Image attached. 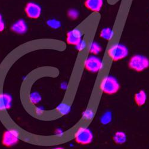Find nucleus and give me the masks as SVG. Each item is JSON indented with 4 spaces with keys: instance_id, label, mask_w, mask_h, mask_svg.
Segmentation results:
<instances>
[{
    "instance_id": "1",
    "label": "nucleus",
    "mask_w": 149,
    "mask_h": 149,
    "mask_svg": "<svg viewBox=\"0 0 149 149\" xmlns=\"http://www.w3.org/2000/svg\"><path fill=\"white\" fill-rule=\"evenodd\" d=\"M128 67L137 72H141L149 67V60L142 55H134L128 62Z\"/></svg>"
},
{
    "instance_id": "2",
    "label": "nucleus",
    "mask_w": 149,
    "mask_h": 149,
    "mask_svg": "<svg viewBox=\"0 0 149 149\" xmlns=\"http://www.w3.org/2000/svg\"><path fill=\"white\" fill-rule=\"evenodd\" d=\"M101 89L104 94L112 95L118 92L120 85L115 78L108 76L103 79L101 84Z\"/></svg>"
},
{
    "instance_id": "3",
    "label": "nucleus",
    "mask_w": 149,
    "mask_h": 149,
    "mask_svg": "<svg viewBox=\"0 0 149 149\" xmlns=\"http://www.w3.org/2000/svg\"><path fill=\"white\" fill-rule=\"evenodd\" d=\"M128 54L127 48L122 44H115L111 45L108 50L109 57L113 61H117L125 58Z\"/></svg>"
},
{
    "instance_id": "4",
    "label": "nucleus",
    "mask_w": 149,
    "mask_h": 149,
    "mask_svg": "<svg viewBox=\"0 0 149 149\" xmlns=\"http://www.w3.org/2000/svg\"><path fill=\"white\" fill-rule=\"evenodd\" d=\"M93 140V134L91 131L87 128H81L74 135V140L81 145L90 144Z\"/></svg>"
},
{
    "instance_id": "5",
    "label": "nucleus",
    "mask_w": 149,
    "mask_h": 149,
    "mask_svg": "<svg viewBox=\"0 0 149 149\" xmlns=\"http://www.w3.org/2000/svg\"><path fill=\"white\" fill-rule=\"evenodd\" d=\"M19 141L18 134L15 131L7 130L3 135L2 144L5 147H11L17 144Z\"/></svg>"
},
{
    "instance_id": "6",
    "label": "nucleus",
    "mask_w": 149,
    "mask_h": 149,
    "mask_svg": "<svg viewBox=\"0 0 149 149\" xmlns=\"http://www.w3.org/2000/svg\"><path fill=\"white\" fill-rule=\"evenodd\" d=\"M102 66V62L100 58L95 56H90L86 60L85 68L91 73H97L100 70Z\"/></svg>"
},
{
    "instance_id": "7",
    "label": "nucleus",
    "mask_w": 149,
    "mask_h": 149,
    "mask_svg": "<svg viewBox=\"0 0 149 149\" xmlns=\"http://www.w3.org/2000/svg\"><path fill=\"white\" fill-rule=\"evenodd\" d=\"M24 11L28 17L36 19L40 17L41 13V8L39 5L31 2L27 3L24 8Z\"/></svg>"
},
{
    "instance_id": "8",
    "label": "nucleus",
    "mask_w": 149,
    "mask_h": 149,
    "mask_svg": "<svg viewBox=\"0 0 149 149\" xmlns=\"http://www.w3.org/2000/svg\"><path fill=\"white\" fill-rule=\"evenodd\" d=\"M82 33L77 29H73L67 33L66 42L69 45L77 46L82 41Z\"/></svg>"
},
{
    "instance_id": "9",
    "label": "nucleus",
    "mask_w": 149,
    "mask_h": 149,
    "mask_svg": "<svg viewBox=\"0 0 149 149\" xmlns=\"http://www.w3.org/2000/svg\"><path fill=\"white\" fill-rule=\"evenodd\" d=\"M103 4V0H85V6L93 12L100 11Z\"/></svg>"
},
{
    "instance_id": "10",
    "label": "nucleus",
    "mask_w": 149,
    "mask_h": 149,
    "mask_svg": "<svg viewBox=\"0 0 149 149\" xmlns=\"http://www.w3.org/2000/svg\"><path fill=\"white\" fill-rule=\"evenodd\" d=\"M11 30L18 34H23L27 31V26L25 22L20 19L15 23L11 27Z\"/></svg>"
},
{
    "instance_id": "11",
    "label": "nucleus",
    "mask_w": 149,
    "mask_h": 149,
    "mask_svg": "<svg viewBox=\"0 0 149 149\" xmlns=\"http://www.w3.org/2000/svg\"><path fill=\"white\" fill-rule=\"evenodd\" d=\"M11 97L7 94L0 95V111L9 109L11 106Z\"/></svg>"
},
{
    "instance_id": "12",
    "label": "nucleus",
    "mask_w": 149,
    "mask_h": 149,
    "mask_svg": "<svg viewBox=\"0 0 149 149\" xmlns=\"http://www.w3.org/2000/svg\"><path fill=\"white\" fill-rule=\"evenodd\" d=\"M147 100L146 93L144 90H141L134 95V102L139 107H141L145 104Z\"/></svg>"
},
{
    "instance_id": "13",
    "label": "nucleus",
    "mask_w": 149,
    "mask_h": 149,
    "mask_svg": "<svg viewBox=\"0 0 149 149\" xmlns=\"http://www.w3.org/2000/svg\"><path fill=\"white\" fill-rule=\"evenodd\" d=\"M113 140L116 144H123L127 141V135L123 132L118 131L113 135Z\"/></svg>"
},
{
    "instance_id": "14",
    "label": "nucleus",
    "mask_w": 149,
    "mask_h": 149,
    "mask_svg": "<svg viewBox=\"0 0 149 149\" xmlns=\"http://www.w3.org/2000/svg\"><path fill=\"white\" fill-rule=\"evenodd\" d=\"M112 35H113L112 30L109 28H104L102 30L100 36L103 39L109 41L111 39V36H112Z\"/></svg>"
},
{
    "instance_id": "15",
    "label": "nucleus",
    "mask_w": 149,
    "mask_h": 149,
    "mask_svg": "<svg viewBox=\"0 0 149 149\" xmlns=\"http://www.w3.org/2000/svg\"><path fill=\"white\" fill-rule=\"evenodd\" d=\"M102 51V48L96 42H93L90 46V52L94 54H98Z\"/></svg>"
},
{
    "instance_id": "16",
    "label": "nucleus",
    "mask_w": 149,
    "mask_h": 149,
    "mask_svg": "<svg viewBox=\"0 0 149 149\" xmlns=\"http://www.w3.org/2000/svg\"><path fill=\"white\" fill-rule=\"evenodd\" d=\"M111 120V113L110 111L105 113L101 118V122L103 125H107Z\"/></svg>"
},
{
    "instance_id": "17",
    "label": "nucleus",
    "mask_w": 149,
    "mask_h": 149,
    "mask_svg": "<svg viewBox=\"0 0 149 149\" xmlns=\"http://www.w3.org/2000/svg\"><path fill=\"white\" fill-rule=\"evenodd\" d=\"M47 24L53 29H57L59 27H60V22L58 20H56L55 19L49 20L47 22Z\"/></svg>"
},
{
    "instance_id": "18",
    "label": "nucleus",
    "mask_w": 149,
    "mask_h": 149,
    "mask_svg": "<svg viewBox=\"0 0 149 149\" xmlns=\"http://www.w3.org/2000/svg\"><path fill=\"white\" fill-rule=\"evenodd\" d=\"M78 11L75 9H70L69 10L68 15L70 19L72 20H75L78 17Z\"/></svg>"
},
{
    "instance_id": "19",
    "label": "nucleus",
    "mask_w": 149,
    "mask_h": 149,
    "mask_svg": "<svg viewBox=\"0 0 149 149\" xmlns=\"http://www.w3.org/2000/svg\"><path fill=\"white\" fill-rule=\"evenodd\" d=\"M93 115H94V114H93V111L86 110L84 115V117L85 118L86 120H89L90 119H91L93 117Z\"/></svg>"
},
{
    "instance_id": "20",
    "label": "nucleus",
    "mask_w": 149,
    "mask_h": 149,
    "mask_svg": "<svg viewBox=\"0 0 149 149\" xmlns=\"http://www.w3.org/2000/svg\"><path fill=\"white\" fill-rule=\"evenodd\" d=\"M40 100V96L39 94L36 93H33L32 95V101L33 102V103H38Z\"/></svg>"
},
{
    "instance_id": "21",
    "label": "nucleus",
    "mask_w": 149,
    "mask_h": 149,
    "mask_svg": "<svg viewBox=\"0 0 149 149\" xmlns=\"http://www.w3.org/2000/svg\"><path fill=\"white\" fill-rule=\"evenodd\" d=\"M4 28H5L4 22L3 20V17L0 14V32L3 31L4 30Z\"/></svg>"
},
{
    "instance_id": "22",
    "label": "nucleus",
    "mask_w": 149,
    "mask_h": 149,
    "mask_svg": "<svg viewBox=\"0 0 149 149\" xmlns=\"http://www.w3.org/2000/svg\"><path fill=\"white\" fill-rule=\"evenodd\" d=\"M78 47V49H79V50H82V49H83L84 48L85 42L83 41H81V42L77 45V47Z\"/></svg>"
},
{
    "instance_id": "23",
    "label": "nucleus",
    "mask_w": 149,
    "mask_h": 149,
    "mask_svg": "<svg viewBox=\"0 0 149 149\" xmlns=\"http://www.w3.org/2000/svg\"><path fill=\"white\" fill-rule=\"evenodd\" d=\"M52 149H65V148H63V147H56V148H53Z\"/></svg>"
}]
</instances>
